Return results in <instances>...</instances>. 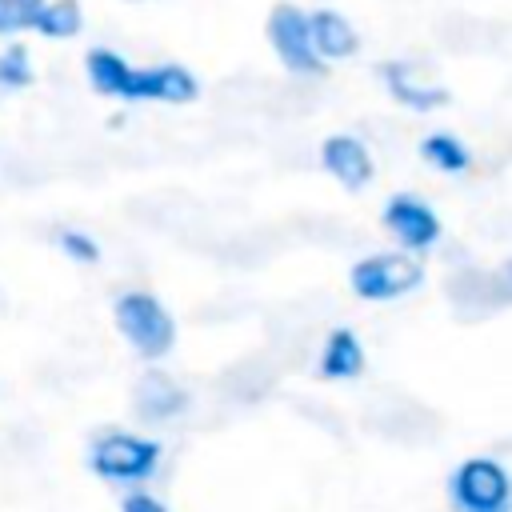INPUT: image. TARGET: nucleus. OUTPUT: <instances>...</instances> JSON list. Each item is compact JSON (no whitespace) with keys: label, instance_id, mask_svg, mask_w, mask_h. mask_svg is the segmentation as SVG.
Instances as JSON below:
<instances>
[{"label":"nucleus","instance_id":"nucleus-20","mask_svg":"<svg viewBox=\"0 0 512 512\" xmlns=\"http://www.w3.org/2000/svg\"><path fill=\"white\" fill-rule=\"evenodd\" d=\"M504 276H508V284H512V260H508V264H504Z\"/></svg>","mask_w":512,"mask_h":512},{"label":"nucleus","instance_id":"nucleus-6","mask_svg":"<svg viewBox=\"0 0 512 512\" xmlns=\"http://www.w3.org/2000/svg\"><path fill=\"white\" fill-rule=\"evenodd\" d=\"M196 96V80L180 64H160V68H132L124 100H176L188 104Z\"/></svg>","mask_w":512,"mask_h":512},{"label":"nucleus","instance_id":"nucleus-2","mask_svg":"<svg viewBox=\"0 0 512 512\" xmlns=\"http://www.w3.org/2000/svg\"><path fill=\"white\" fill-rule=\"evenodd\" d=\"M452 512H512V472L496 456H468L448 472Z\"/></svg>","mask_w":512,"mask_h":512},{"label":"nucleus","instance_id":"nucleus-3","mask_svg":"<svg viewBox=\"0 0 512 512\" xmlns=\"http://www.w3.org/2000/svg\"><path fill=\"white\" fill-rule=\"evenodd\" d=\"M116 328L144 360H160L176 344V324L152 292H124L116 300Z\"/></svg>","mask_w":512,"mask_h":512},{"label":"nucleus","instance_id":"nucleus-1","mask_svg":"<svg viewBox=\"0 0 512 512\" xmlns=\"http://www.w3.org/2000/svg\"><path fill=\"white\" fill-rule=\"evenodd\" d=\"M160 456H164L160 440L124 432V428H104L88 444L92 476H100L104 484H124V488H140L144 480H152L160 468Z\"/></svg>","mask_w":512,"mask_h":512},{"label":"nucleus","instance_id":"nucleus-7","mask_svg":"<svg viewBox=\"0 0 512 512\" xmlns=\"http://www.w3.org/2000/svg\"><path fill=\"white\" fill-rule=\"evenodd\" d=\"M384 228H388L400 244H408V248H428V244L440 236L436 212H432L428 204L412 200V196H392V200L384 204Z\"/></svg>","mask_w":512,"mask_h":512},{"label":"nucleus","instance_id":"nucleus-19","mask_svg":"<svg viewBox=\"0 0 512 512\" xmlns=\"http://www.w3.org/2000/svg\"><path fill=\"white\" fill-rule=\"evenodd\" d=\"M120 512H168V504L160 496H152L148 488H128L120 500Z\"/></svg>","mask_w":512,"mask_h":512},{"label":"nucleus","instance_id":"nucleus-11","mask_svg":"<svg viewBox=\"0 0 512 512\" xmlns=\"http://www.w3.org/2000/svg\"><path fill=\"white\" fill-rule=\"evenodd\" d=\"M308 32H312V48H316V56H332V60H340V56H352L356 52V32H352V24L340 16V12H312L308 16Z\"/></svg>","mask_w":512,"mask_h":512},{"label":"nucleus","instance_id":"nucleus-13","mask_svg":"<svg viewBox=\"0 0 512 512\" xmlns=\"http://www.w3.org/2000/svg\"><path fill=\"white\" fill-rule=\"evenodd\" d=\"M88 80L104 96H124L128 80H132V64L124 56H116L112 48H92L88 52Z\"/></svg>","mask_w":512,"mask_h":512},{"label":"nucleus","instance_id":"nucleus-10","mask_svg":"<svg viewBox=\"0 0 512 512\" xmlns=\"http://www.w3.org/2000/svg\"><path fill=\"white\" fill-rule=\"evenodd\" d=\"M360 372H364V348H360L356 332L352 328L328 332L324 352H320V376L324 380H356Z\"/></svg>","mask_w":512,"mask_h":512},{"label":"nucleus","instance_id":"nucleus-9","mask_svg":"<svg viewBox=\"0 0 512 512\" xmlns=\"http://www.w3.org/2000/svg\"><path fill=\"white\" fill-rule=\"evenodd\" d=\"M320 160L324 168L344 180L348 188H360L368 176H372V160H368V148L356 140V136H328L324 148H320Z\"/></svg>","mask_w":512,"mask_h":512},{"label":"nucleus","instance_id":"nucleus-8","mask_svg":"<svg viewBox=\"0 0 512 512\" xmlns=\"http://www.w3.org/2000/svg\"><path fill=\"white\" fill-rule=\"evenodd\" d=\"M184 404H188V396H184V388H180L172 376H164V372H144V376L136 380V392H132L136 416H144V420H152V424H164V420H172L176 412H184Z\"/></svg>","mask_w":512,"mask_h":512},{"label":"nucleus","instance_id":"nucleus-12","mask_svg":"<svg viewBox=\"0 0 512 512\" xmlns=\"http://www.w3.org/2000/svg\"><path fill=\"white\" fill-rule=\"evenodd\" d=\"M384 84H388L392 96L404 100L408 108H440V104H448V92H444V88H428V84L416 80V64H396V60H388V64H384Z\"/></svg>","mask_w":512,"mask_h":512},{"label":"nucleus","instance_id":"nucleus-15","mask_svg":"<svg viewBox=\"0 0 512 512\" xmlns=\"http://www.w3.org/2000/svg\"><path fill=\"white\" fill-rule=\"evenodd\" d=\"M32 28H40L44 36H56V40L76 36L80 32V4L76 0H52V4L40 8V16H36Z\"/></svg>","mask_w":512,"mask_h":512},{"label":"nucleus","instance_id":"nucleus-18","mask_svg":"<svg viewBox=\"0 0 512 512\" xmlns=\"http://www.w3.org/2000/svg\"><path fill=\"white\" fill-rule=\"evenodd\" d=\"M60 248H64L72 260H84V264H96V260H100V248H96L84 232H64V236H60Z\"/></svg>","mask_w":512,"mask_h":512},{"label":"nucleus","instance_id":"nucleus-16","mask_svg":"<svg viewBox=\"0 0 512 512\" xmlns=\"http://www.w3.org/2000/svg\"><path fill=\"white\" fill-rule=\"evenodd\" d=\"M44 0H0V36L4 32H20V28H32L36 16H40Z\"/></svg>","mask_w":512,"mask_h":512},{"label":"nucleus","instance_id":"nucleus-5","mask_svg":"<svg viewBox=\"0 0 512 512\" xmlns=\"http://www.w3.org/2000/svg\"><path fill=\"white\" fill-rule=\"evenodd\" d=\"M268 40L276 48V56L292 68V72H320V56L312 48V32H308V16L292 4H280L268 16Z\"/></svg>","mask_w":512,"mask_h":512},{"label":"nucleus","instance_id":"nucleus-17","mask_svg":"<svg viewBox=\"0 0 512 512\" xmlns=\"http://www.w3.org/2000/svg\"><path fill=\"white\" fill-rule=\"evenodd\" d=\"M32 80V68H28V48L24 44H12L0 52V84L8 88H24Z\"/></svg>","mask_w":512,"mask_h":512},{"label":"nucleus","instance_id":"nucleus-14","mask_svg":"<svg viewBox=\"0 0 512 512\" xmlns=\"http://www.w3.org/2000/svg\"><path fill=\"white\" fill-rule=\"evenodd\" d=\"M420 156H424L428 164L444 168V172H464V168H468V148H464L456 136H448V132L424 136V140H420Z\"/></svg>","mask_w":512,"mask_h":512},{"label":"nucleus","instance_id":"nucleus-4","mask_svg":"<svg viewBox=\"0 0 512 512\" xmlns=\"http://www.w3.org/2000/svg\"><path fill=\"white\" fill-rule=\"evenodd\" d=\"M348 280H352V292L360 300H396V296L412 292L424 280V268L412 256L380 252V256H368V260L352 264Z\"/></svg>","mask_w":512,"mask_h":512}]
</instances>
